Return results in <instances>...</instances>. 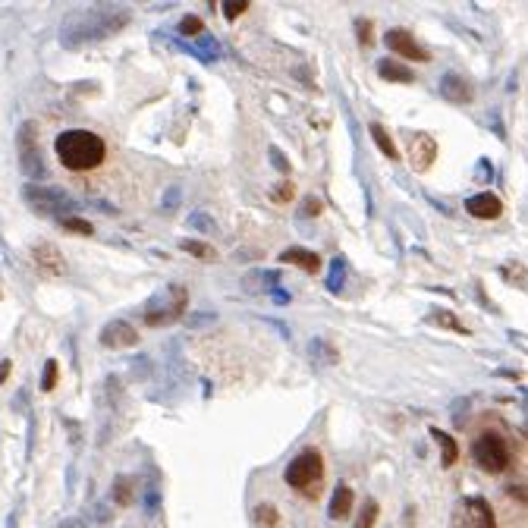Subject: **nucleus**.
<instances>
[{"label":"nucleus","mask_w":528,"mask_h":528,"mask_svg":"<svg viewBox=\"0 0 528 528\" xmlns=\"http://www.w3.org/2000/svg\"><path fill=\"white\" fill-rule=\"evenodd\" d=\"M132 19V13L126 6H113V4H94L85 10H73L63 19V29H60V44L66 51H79L85 44L104 42V38L117 35L120 29H126Z\"/></svg>","instance_id":"obj_1"},{"label":"nucleus","mask_w":528,"mask_h":528,"mask_svg":"<svg viewBox=\"0 0 528 528\" xmlns=\"http://www.w3.org/2000/svg\"><path fill=\"white\" fill-rule=\"evenodd\" d=\"M54 151L57 161L73 173H85L94 167L104 164L107 158V145L101 135L88 132V130H66L54 139Z\"/></svg>","instance_id":"obj_2"},{"label":"nucleus","mask_w":528,"mask_h":528,"mask_svg":"<svg viewBox=\"0 0 528 528\" xmlns=\"http://www.w3.org/2000/svg\"><path fill=\"white\" fill-rule=\"evenodd\" d=\"M472 463L487 475H503L513 465V444L500 431H482L469 446Z\"/></svg>","instance_id":"obj_3"},{"label":"nucleus","mask_w":528,"mask_h":528,"mask_svg":"<svg viewBox=\"0 0 528 528\" xmlns=\"http://www.w3.org/2000/svg\"><path fill=\"white\" fill-rule=\"evenodd\" d=\"M283 482L293 487V491H299L302 497H315V494L321 491V482H324V456L315 450V446L302 450L299 456L287 465Z\"/></svg>","instance_id":"obj_4"},{"label":"nucleus","mask_w":528,"mask_h":528,"mask_svg":"<svg viewBox=\"0 0 528 528\" xmlns=\"http://www.w3.org/2000/svg\"><path fill=\"white\" fill-rule=\"evenodd\" d=\"M189 308V289L182 283H170L164 293H158L154 299H148L145 306V324L148 327H167V324H176Z\"/></svg>","instance_id":"obj_5"},{"label":"nucleus","mask_w":528,"mask_h":528,"mask_svg":"<svg viewBox=\"0 0 528 528\" xmlns=\"http://www.w3.org/2000/svg\"><path fill=\"white\" fill-rule=\"evenodd\" d=\"M23 199L29 201L32 211L38 214H47V218H70V211L76 208V201H73V195H66L63 189L57 186H47V182H29V186L23 189Z\"/></svg>","instance_id":"obj_6"},{"label":"nucleus","mask_w":528,"mask_h":528,"mask_svg":"<svg viewBox=\"0 0 528 528\" xmlns=\"http://www.w3.org/2000/svg\"><path fill=\"white\" fill-rule=\"evenodd\" d=\"M16 148H19V167L32 182H42L47 176L44 158H42V142H38V123L25 120L16 132Z\"/></svg>","instance_id":"obj_7"},{"label":"nucleus","mask_w":528,"mask_h":528,"mask_svg":"<svg viewBox=\"0 0 528 528\" xmlns=\"http://www.w3.org/2000/svg\"><path fill=\"white\" fill-rule=\"evenodd\" d=\"M456 522L459 528H497V516L484 497H465L456 510Z\"/></svg>","instance_id":"obj_8"},{"label":"nucleus","mask_w":528,"mask_h":528,"mask_svg":"<svg viewBox=\"0 0 528 528\" xmlns=\"http://www.w3.org/2000/svg\"><path fill=\"white\" fill-rule=\"evenodd\" d=\"M409 167L415 173H428L437 161V139L431 132H412L409 135Z\"/></svg>","instance_id":"obj_9"},{"label":"nucleus","mask_w":528,"mask_h":528,"mask_svg":"<svg viewBox=\"0 0 528 528\" xmlns=\"http://www.w3.org/2000/svg\"><path fill=\"white\" fill-rule=\"evenodd\" d=\"M384 44L390 47V54H396V57H403V60H415V63H428L431 60L428 47L418 44L415 35L406 29H390L387 35H384Z\"/></svg>","instance_id":"obj_10"},{"label":"nucleus","mask_w":528,"mask_h":528,"mask_svg":"<svg viewBox=\"0 0 528 528\" xmlns=\"http://www.w3.org/2000/svg\"><path fill=\"white\" fill-rule=\"evenodd\" d=\"M98 343L104 349H132L139 346V330L130 321H107L98 334Z\"/></svg>","instance_id":"obj_11"},{"label":"nucleus","mask_w":528,"mask_h":528,"mask_svg":"<svg viewBox=\"0 0 528 528\" xmlns=\"http://www.w3.org/2000/svg\"><path fill=\"white\" fill-rule=\"evenodd\" d=\"M440 98L450 104H472L475 101V85L459 73H444L440 76Z\"/></svg>","instance_id":"obj_12"},{"label":"nucleus","mask_w":528,"mask_h":528,"mask_svg":"<svg viewBox=\"0 0 528 528\" xmlns=\"http://www.w3.org/2000/svg\"><path fill=\"white\" fill-rule=\"evenodd\" d=\"M32 261H35V268L42 270L44 277H60L63 274V255H60V249L54 246V242H35L32 246Z\"/></svg>","instance_id":"obj_13"},{"label":"nucleus","mask_w":528,"mask_h":528,"mask_svg":"<svg viewBox=\"0 0 528 528\" xmlns=\"http://www.w3.org/2000/svg\"><path fill=\"white\" fill-rule=\"evenodd\" d=\"M465 211L478 220H497L500 214H503V201L494 192H478V195H472V199H465Z\"/></svg>","instance_id":"obj_14"},{"label":"nucleus","mask_w":528,"mask_h":528,"mask_svg":"<svg viewBox=\"0 0 528 528\" xmlns=\"http://www.w3.org/2000/svg\"><path fill=\"white\" fill-rule=\"evenodd\" d=\"M283 264H293V268H302L306 274H318L321 270V255L311 252V249H302V246H289L277 255Z\"/></svg>","instance_id":"obj_15"},{"label":"nucleus","mask_w":528,"mask_h":528,"mask_svg":"<svg viewBox=\"0 0 528 528\" xmlns=\"http://www.w3.org/2000/svg\"><path fill=\"white\" fill-rule=\"evenodd\" d=\"M377 76L387 79V82H399V85H412V82H415V73H412L409 66H403L399 60H390V57L377 60Z\"/></svg>","instance_id":"obj_16"},{"label":"nucleus","mask_w":528,"mask_h":528,"mask_svg":"<svg viewBox=\"0 0 528 528\" xmlns=\"http://www.w3.org/2000/svg\"><path fill=\"white\" fill-rule=\"evenodd\" d=\"M135 497H139V482H135L132 475L113 478V484H111V500H113V503H117V506H132Z\"/></svg>","instance_id":"obj_17"},{"label":"nucleus","mask_w":528,"mask_h":528,"mask_svg":"<svg viewBox=\"0 0 528 528\" xmlns=\"http://www.w3.org/2000/svg\"><path fill=\"white\" fill-rule=\"evenodd\" d=\"M431 437H434V444L440 446L444 469H453V465L459 463V444H456V437H453L450 431H440V428H431Z\"/></svg>","instance_id":"obj_18"},{"label":"nucleus","mask_w":528,"mask_h":528,"mask_svg":"<svg viewBox=\"0 0 528 528\" xmlns=\"http://www.w3.org/2000/svg\"><path fill=\"white\" fill-rule=\"evenodd\" d=\"M352 487L349 484H337V491H334V497H330V510H327V516L330 519H346L349 513H352Z\"/></svg>","instance_id":"obj_19"},{"label":"nucleus","mask_w":528,"mask_h":528,"mask_svg":"<svg viewBox=\"0 0 528 528\" xmlns=\"http://www.w3.org/2000/svg\"><path fill=\"white\" fill-rule=\"evenodd\" d=\"M368 130H371V139H375V145H377V148H381V154H384V158L396 161V158H399V151H396V142H394V139H390V132H387V130H384V126H381V123H371V126H368Z\"/></svg>","instance_id":"obj_20"},{"label":"nucleus","mask_w":528,"mask_h":528,"mask_svg":"<svg viewBox=\"0 0 528 528\" xmlns=\"http://www.w3.org/2000/svg\"><path fill=\"white\" fill-rule=\"evenodd\" d=\"M180 252L192 255V258H199V261H214V258H218V252H214L208 242H201V239H180Z\"/></svg>","instance_id":"obj_21"},{"label":"nucleus","mask_w":528,"mask_h":528,"mask_svg":"<svg viewBox=\"0 0 528 528\" xmlns=\"http://www.w3.org/2000/svg\"><path fill=\"white\" fill-rule=\"evenodd\" d=\"M308 352H311V358H315V362H324V365H337V362H340V349H334L330 343H324V340H311L308 343Z\"/></svg>","instance_id":"obj_22"},{"label":"nucleus","mask_w":528,"mask_h":528,"mask_svg":"<svg viewBox=\"0 0 528 528\" xmlns=\"http://www.w3.org/2000/svg\"><path fill=\"white\" fill-rule=\"evenodd\" d=\"M431 321L437 324V327H444V330H450V334H472L469 327H465L463 321H459L456 315H453V311H446V308H440V311H434V315H431Z\"/></svg>","instance_id":"obj_23"},{"label":"nucleus","mask_w":528,"mask_h":528,"mask_svg":"<svg viewBox=\"0 0 528 528\" xmlns=\"http://www.w3.org/2000/svg\"><path fill=\"white\" fill-rule=\"evenodd\" d=\"M377 516H381V506H377L375 497H368V500H365V506H362V513H358V519H356V528H375Z\"/></svg>","instance_id":"obj_24"},{"label":"nucleus","mask_w":528,"mask_h":528,"mask_svg":"<svg viewBox=\"0 0 528 528\" xmlns=\"http://www.w3.org/2000/svg\"><path fill=\"white\" fill-rule=\"evenodd\" d=\"M255 522H258V528H277L280 513H277L274 503H258L255 506Z\"/></svg>","instance_id":"obj_25"},{"label":"nucleus","mask_w":528,"mask_h":528,"mask_svg":"<svg viewBox=\"0 0 528 528\" xmlns=\"http://www.w3.org/2000/svg\"><path fill=\"white\" fill-rule=\"evenodd\" d=\"M176 32H180L182 38H201L205 35V23H201L199 16H182L180 25H176Z\"/></svg>","instance_id":"obj_26"},{"label":"nucleus","mask_w":528,"mask_h":528,"mask_svg":"<svg viewBox=\"0 0 528 528\" xmlns=\"http://www.w3.org/2000/svg\"><path fill=\"white\" fill-rule=\"evenodd\" d=\"M293 195H296L293 180H280V186L270 189V201H274V205H289V201H293Z\"/></svg>","instance_id":"obj_27"},{"label":"nucleus","mask_w":528,"mask_h":528,"mask_svg":"<svg viewBox=\"0 0 528 528\" xmlns=\"http://www.w3.org/2000/svg\"><path fill=\"white\" fill-rule=\"evenodd\" d=\"M57 371H60L57 358H47V362H44V375H42V390H44V394H51V390L57 387Z\"/></svg>","instance_id":"obj_28"},{"label":"nucleus","mask_w":528,"mask_h":528,"mask_svg":"<svg viewBox=\"0 0 528 528\" xmlns=\"http://www.w3.org/2000/svg\"><path fill=\"white\" fill-rule=\"evenodd\" d=\"M60 227L70 230V233H76V236H92V233H94L92 223H88V220H79V218H60Z\"/></svg>","instance_id":"obj_29"},{"label":"nucleus","mask_w":528,"mask_h":528,"mask_svg":"<svg viewBox=\"0 0 528 528\" xmlns=\"http://www.w3.org/2000/svg\"><path fill=\"white\" fill-rule=\"evenodd\" d=\"M343 274H346V264H343V258H334V264H330V280H327V289H330V293H340Z\"/></svg>","instance_id":"obj_30"},{"label":"nucleus","mask_w":528,"mask_h":528,"mask_svg":"<svg viewBox=\"0 0 528 528\" xmlns=\"http://www.w3.org/2000/svg\"><path fill=\"white\" fill-rule=\"evenodd\" d=\"M246 10H249L246 0H230V4L220 6V13H223V19H227V23H236V19H239Z\"/></svg>","instance_id":"obj_31"},{"label":"nucleus","mask_w":528,"mask_h":528,"mask_svg":"<svg viewBox=\"0 0 528 528\" xmlns=\"http://www.w3.org/2000/svg\"><path fill=\"white\" fill-rule=\"evenodd\" d=\"M375 25H371V19H356V32H358V42H362L365 47L375 44Z\"/></svg>","instance_id":"obj_32"},{"label":"nucleus","mask_w":528,"mask_h":528,"mask_svg":"<svg viewBox=\"0 0 528 528\" xmlns=\"http://www.w3.org/2000/svg\"><path fill=\"white\" fill-rule=\"evenodd\" d=\"M189 227H199L201 233H211V230H218V223H214L208 214H201V211H195V214H189Z\"/></svg>","instance_id":"obj_33"},{"label":"nucleus","mask_w":528,"mask_h":528,"mask_svg":"<svg viewBox=\"0 0 528 528\" xmlns=\"http://www.w3.org/2000/svg\"><path fill=\"white\" fill-rule=\"evenodd\" d=\"M318 214H321V199L308 195V199L302 201V218H318Z\"/></svg>","instance_id":"obj_34"},{"label":"nucleus","mask_w":528,"mask_h":528,"mask_svg":"<svg viewBox=\"0 0 528 528\" xmlns=\"http://www.w3.org/2000/svg\"><path fill=\"white\" fill-rule=\"evenodd\" d=\"M158 503H161L158 487H148V491H145V513H148V516H154V513H158Z\"/></svg>","instance_id":"obj_35"},{"label":"nucleus","mask_w":528,"mask_h":528,"mask_svg":"<svg viewBox=\"0 0 528 528\" xmlns=\"http://www.w3.org/2000/svg\"><path fill=\"white\" fill-rule=\"evenodd\" d=\"M10 368H13V362H10V358H4V362H0V384H6V377H10Z\"/></svg>","instance_id":"obj_36"},{"label":"nucleus","mask_w":528,"mask_h":528,"mask_svg":"<svg viewBox=\"0 0 528 528\" xmlns=\"http://www.w3.org/2000/svg\"><path fill=\"white\" fill-rule=\"evenodd\" d=\"M270 161H274V164H277V167H280V170H283V173H289V167H287V164H283V158H280V151H277V148H270Z\"/></svg>","instance_id":"obj_37"},{"label":"nucleus","mask_w":528,"mask_h":528,"mask_svg":"<svg viewBox=\"0 0 528 528\" xmlns=\"http://www.w3.org/2000/svg\"><path fill=\"white\" fill-rule=\"evenodd\" d=\"M60 528H88L82 519H66V522H60Z\"/></svg>","instance_id":"obj_38"}]
</instances>
